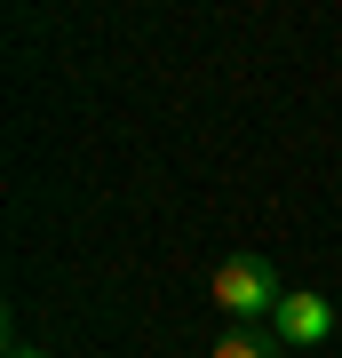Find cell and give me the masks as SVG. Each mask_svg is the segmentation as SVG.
Wrapping results in <instances>:
<instances>
[{"instance_id": "obj_1", "label": "cell", "mask_w": 342, "mask_h": 358, "mask_svg": "<svg viewBox=\"0 0 342 358\" xmlns=\"http://www.w3.org/2000/svg\"><path fill=\"white\" fill-rule=\"evenodd\" d=\"M207 294H215V310H223L231 327H263L271 310L287 303V287H279V271H271V255H223L215 279H207Z\"/></svg>"}, {"instance_id": "obj_2", "label": "cell", "mask_w": 342, "mask_h": 358, "mask_svg": "<svg viewBox=\"0 0 342 358\" xmlns=\"http://www.w3.org/2000/svg\"><path fill=\"white\" fill-rule=\"evenodd\" d=\"M271 334H279L287 350H318V343L334 334V303H327V294H311V287H294L287 303L271 310Z\"/></svg>"}, {"instance_id": "obj_3", "label": "cell", "mask_w": 342, "mask_h": 358, "mask_svg": "<svg viewBox=\"0 0 342 358\" xmlns=\"http://www.w3.org/2000/svg\"><path fill=\"white\" fill-rule=\"evenodd\" d=\"M207 358H287V343H279L271 327H223Z\"/></svg>"}, {"instance_id": "obj_4", "label": "cell", "mask_w": 342, "mask_h": 358, "mask_svg": "<svg viewBox=\"0 0 342 358\" xmlns=\"http://www.w3.org/2000/svg\"><path fill=\"white\" fill-rule=\"evenodd\" d=\"M8 358H48V350H32V343H8Z\"/></svg>"}]
</instances>
